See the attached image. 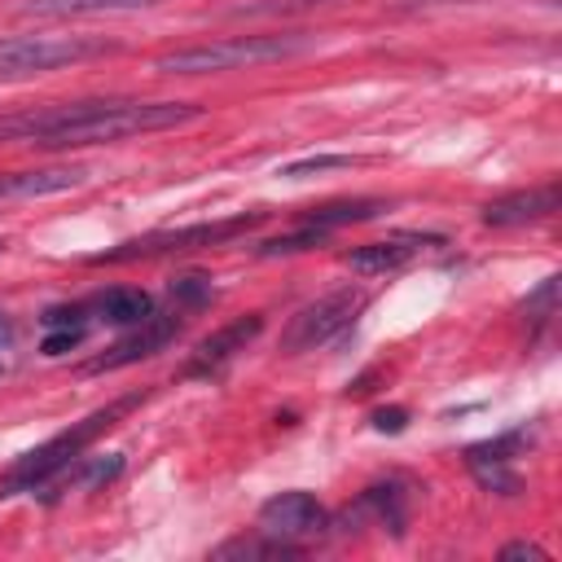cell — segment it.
Wrapping results in <instances>:
<instances>
[{"label": "cell", "instance_id": "6da1fadb", "mask_svg": "<svg viewBox=\"0 0 562 562\" xmlns=\"http://www.w3.org/2000/svg\"><path fill=\"white\" fill-rule=\"evenodd\" d=\"M202 119V105L193 101H70L48 110H22L0 114V145H97V140H123L140 132H162Z\"/></svg>", "mask_w": 562, "mask_h": 562}, {"label": "cell", "instance_id": "7a4b0ae2", "mask_svg": "<svg viewBox=\"0 0 562 562\" xmlns=\"http://www.w3.org/2000/svg\"><path fill=\"white\" fill-rule=\"evenodd\" d=\"M145 395L140 391H132V395H123V400H110L105 408H97V413H88L83 422H75V426H66L61 435H53V439H44L40 448H31V452H22L13 465H9V474L0 479V501H9V496H22V492H44L61 470H70L83 452H88V443L97 439V435H105L110 426H119L136 404H140Z\"/></svg>", "mask_w": 562, "mask_h": 562}, {"label": "cell", "instance_id": "3957f363", "mask_svg": "<svg viewBox=\"0 0 562 562\" xmlns=\"http://www.w3.org/2000/svg\"><path fill=\"white\" fill-rule=\"evenodd\" d=\"M307 48V35H233V40H211V44H189L176 53H162L154 70L162 75H211V70H237V66H259V61H281Z\"/></svg>", "mask_w": 562, "mask_h": 562}, {"label": "cell", "instance_id": "277c9868", "mask_svg": "<svg viewBox=\"0 0 562 562\" xmlns=\"http://www.w3.org/2000/svg\"><path fill=\"white\" fill-rule=\"evenodd\" d=\"M110 53H119V44L114 40H92V35H66V40L13 35V40H0V83L48 75L57 66H75V61L110 57Z\"/></svg>", "mask_w": 562, "mask_h": 562}, {"label": "cell", "instance_id": "5b68a950", "mask_svg": "<svg viewBox=\"0 0 562 562\" xmlns=\"http://www.w3.org/2000/svg\"><path fill=\"white\" fill-rule=\"evenodd\" d=\"M364 307V294L360 290H334L307 307H299L281 334V351L285 356H299V351H316L325 342H334L342 329H351V321L360 316Z\"/></svg>", "mask_w": 562, "mask_h": 562}, {"label": "cell", "instance_id": "8992f818", "mask_svg": "<svg viewBox=\"0 0 562 562\" xmlns=\"http://www.w3.org/2000/svg\"><path fill=\"white\" fill-rule=\"evenodd\" d=\"M263 220V211L255 215H233V220H215V224H189V228H167V233H149V237H136V241H123L119 250H105L97 255V263H119V259H149V255H171V250H198V246H215V241H228L246 228H255Z\"/></svg>", "mask_w": 562, "mask_h": 562}, {"label": "cell", "instance_id": "52a82bcc", "mask_svg": "<svg viewBox=\"0 0 562 562\" xmlns=\"http://www.w3.org/2000/svg\"><path fill=\"white\" fill-rule=\"evenodd\" d=\"M184 329V312H149L140 325H132V334H123L114 347H105L101 356H92L83 364V373H110V369H123V364H136L145 356H158L167 342H176V334Z\"/></svg>", "mask_w": 562, "mask_h": 562}, {"label": "cell", "instance_id": "ba28073f", "mask_svg": "<svg viewBox=\"0 0 562 562\" xmlns=\"http://www.w3.org/2000/svg\"><path fill=\"white\" fill-rule=\"evenodd\" d=\"M325 527H329V514H325V505L312 492L290 487V492H277L272 501L259 505V531L263 536H277V540L299 544V540L321 536Z\"/></svg>", "mask_w": 562, "mask_h": 562}, {"label": "cell", "instance_id": "9c48e42d", "mask_svg": "<svg viewBox=\"0 0 562 562\" xmlns=\"http://www.w3.org/2000/svg\"><path fill=\"white\" fill-rule=\"evenodd\" d=\"M259 329H263V316H259V312H250V316H241V321L215 329L211 338H202V342L193 347V356L184 360L180 373H184V378H220V373L237 360V351H246V347L259 338Z\"/></svg>", "mask_w": 562, "mask_h": 562}, {"label": "cell", "instance_id": "30bf717a", "mask_svg": "<svg viewBox=\"0 0 562 562\" xmlns=\"http://www.w3.org/2000/svg\"><path fill=\"white\" fill-rule=\"evenodd\" d=\"M426 246H439V237L430 233H395V237H382V241H364L356 250L342 255V263L360 277H386V272H400L408 268Z\"/></svg>", "mask_w": 562, "mask_h": 562}, {"label": "cell", "instance_id": "8fae6325", "mask_svg": "<svg viewBox=\"0 0 562 562\" xmlns=\"http://www.w3.org/2000/svg\"><path fill=\"white\" fill-rule=\"evenodd\" d=\"M527 439V430H509L501 439H487V443H474L465 448V465L470 474L487 487V492H501V496H514L522 487L518 470H514V457H518V443Z\"/></svg>", "mask_w": 562, "mask_h": 562}, {"label": "cell", "instance_id": "7c38bea8", "mask_svg": "<svg viewBox=\"0 0 562 562\" xmlns=\"http://www.w3.org/2000/svg\"><path fill=\"white\" fill-rule=\"evenodd\" d=\"M360 518H373L378 527H391V536H404V527H408V492L400 483H373V487H364L360 501L347 505L338 522L351 531Z\"/></svg>", "mask_w": 562, "mask_h": 562}, {"label": "cell", "instance_id": "4fadbf2b", "mask_svg": "<svg viewBox=\"0 0 562 562\" xmlns=\"http://www.w3.org/2000/svg\"><path fill=\"white\" fill-rule=\"evenodd\" d=\"M558 211V184H536L522 193H505L496 202L483 206V224L487 228H518V224H536L544 215Z\"/></svg>", "mask_w": 562, "mask_h": 562}, {"label": "cell", "instance_id": "5bb4252c", "mask_svg": "<svg viewBox=\"0 0 562 562\" xmlns=\"http://www.w3.org/2000/svg\"><path fill=\"white\" fill-rule=\"evenodd\" d=\"M123 474V452H105V457H79L70 470H61L48 487H44V496L48 501H57V496H66V492H101L105 483H114Z\"/></svg>", "mask_w": 562, "mask_h": 562}, {"label": "cell", "instance_id": "9a60e30c", "mask_svg": "<svg viewBox=\"0 0 562 562\" xmlns=\"http://www.w3.org/2000/svg\"><path fill=\"white\" fill-rule=\"evenodd\" d=\"M40 321H44L40 351L44 356H66V351H75L83 342V334L92 325V307L88 303H66V307H48Z\"/></svg>", "mask_w": 562, "mask_h": 562}, {"label": "cell", "instance_id": "2e32d148", "mask_svg": "<svg viewBox=\"0 0 562 562\" xmlns=\"http://www.w3.org/2000/svg\"><path fill=\"white\" fill-rule=\"evenodd\" d=\"M83 184V167H48V171H0V198H44Z\"/></svg>", "mask_w": 562, "mask_h": 562}, {"label": "cell", "instance_id": "e0dca14e", "mask_svg": "<svg viewBox=\"0 0 562 562\" xmlns=\"http://www.w3.org/2000/svg\"><path fill=\"white\" fill-rule=\"evenodd\" d=\"M88 307H92L97 321L119 325V329H132V325H140V321L154 312V299H149L145 290H136V285H110V290L97 294Z\"/></svg>", "mask_w": 562, "mask_h": 562}, {"label": "cell", "instance_id": "ac0fdd59", "mask_svg": "<svg viewBox=\"0 0 562 562\" xmlns=\"http://www.w3.org/2000/svg\"><path fill=\"white\" fill-rule=\"evenodd\" d=\"M382 211H386V202H378V198H351V202L312 206V211L299 215V224H316V228L334 233V228H342V224H364V220H373V215H382Z\"/></svg>", "mask_w": 562, "mask_h": 562}, {"label": "cell", "instance_id": "d6986e66", "mask_svg": "<svg viewBox=\"0 0 562 562\" xmlns=\"http://www.w3.org/2000/svg\"><path fill=\"white\" fill-rule=\"evenodd\" d=\"M158 0H31V18H83V13H136Z\"/></svg>", "mask_w": 562, "mask_h": 562}, {"label": "cell", "instance_id": "ffe728a7", "mask_svg": "<svg viewBox=\"0 0 562 562\" xmlns=\"http://www.w3.org/2000/svg\"><path fill=\"white\" fill-rule=\"evenodd\" d=\"M303 544H290V540H277V536H237V540H224L215 549V558H299Z\"/></svg>", "mask_w": 562, "mask_h": 562}, {"label": "cell", "instance_id": "44dd1931", "mask_svg": "<svg viewBox=\"0 0 562 562\" xmlns=\"http://www.w3.org/2000/svg\"><path fill=\"white\" fill-rule=\"evenodd\" d=\"M211 299H215V285H211V277H202V272H189V277H176V281H171V303H176V312L206 307Z\"/></svg>", "mask_w": 562, "mask_h": 562}, {"label": "cell", "instance_id": "7402d4cb", "mask_svg": "<svg viewBox=\"0 0 562 562\" xmlns=\"http://www.w3.org/2000/svg\"><path fill=\"white\" fill-rule=\"evenodd\" d=\"M342 167H351V158H347V154H316V158L285 162L277 176H285V180H307V176H321V171H342Z\"/></svg>", "mask_w": 562, "mask_h": 562}, {"label": "cell", "instance_id": "603a6c76", "mask_svg": "<svg viewBox=\"0 0 562 562\" xmlns=\"http://www.w3.org/2000/svg\"><path fill=\"white\" fill-rule=\"evenodd\" d=\"M522 307H527V316H531L536 325H544V321L558 312V277H544V281L527 294V303H522Z\"/></svg>", "mask_w": 562, "mask_h": 562}, {"label": "cell", "instance_id": "cb8c5ba5", "mask_svg": "<svg viewBox=\"0 0 562 562\" xmlns=\"http://www.w3.org/2000/svg\"><path fill=\"white\" fill-rule=\"evenodd\" d=\"M404 422H408L404 408H378V413H373V430H382V435H400Z\"/></svg>", "mask_w": 562, "mask_h": 562}, {"label": "cell", "instance_id": "d4e9b609", "mask_svg": "<svg viewBox=\"0 0 562 562\" xmlns=\"http://www.w3.org/2000/svg\"><path fill=\"white\" fill-rule=\"evenodd\" d=\"M501 558H527V562H544V549H540V544H531V540H514V544H505V549H501Z\"/></svg>", "mask_w": 562, "mask_h": 562}, {"label": "cell", "instance_id": "484cf974", "mask_svg": "<svg viewBox=\"0 0 562 562\" xmlns=\"http://www.w3.org/2000/svg\"><path fill=\"white\" fill-rule=\"evenodd\" d=\"M9 338H13V325H9V316L0 312V347H9Z\"/></svg>", "mask_w": 562, "mask_h": 562}, {"label": "cell", "instance_id": "4316f807", "mask_svg": "<svg viewBox=\"0 0 562 562\" xmlns=\"http://www.w3.org/2000/svg\"><path fill=\"white\" fill-rule=\"evenodd\" d=\"M0 255H4V237H0Z\"/></svg>", "mask_w": 562, "mask_h": 562}, {"label": "cell", "instance_id": "83f0119b", "mask_svg": "<svg viewBox=\"0 0 562 562\" xmlns=\"http://www.w3.org/2000/svg\"><path fill=\"white\" fill-rule=\"evenodd\" d=\"M0 369H4V364H0Z\"/></svg>", "mask_w": 562, "mask_h": 562}]
</instances>
